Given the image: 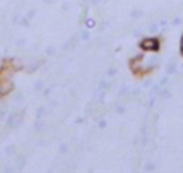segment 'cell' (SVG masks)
I'll use <instances>...</instances> for the list:
<instances>
[{
    "mask_svg": "<svg viewBox=\"0 0 183 173\" xmlns=\"http://www.w3.org/2000/svg\"><path fill=\"white\" fill-rule=\"evenodd\" d=\"M151 42H152V41H146L144 44H143V47H144V49H152V47H154V44H151Z\"/></svg>",
    "mask_w": 183,
    "mask_h": 173,
    "instance_id": "cell-1",
    "label": "cell"
}]
</instances>
